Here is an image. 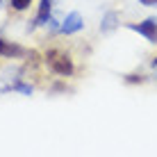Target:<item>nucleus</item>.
<instances>
[{"label":"nucleus","mask_w":157,"mask_h":157,"mask_svg":"<svg viewBox=\"0 0 157 157\" xmlns=\"http://www.w3.org/2000/svg\"><path fill=\"white\" fill-rule=\"evenodd\" d=\"M48 64H50V68L55 71L57 75H71L73 73V62L68 55H62V52H48Z\"/></svg>","instance_id":"obj_1"},{"label":"nucleus","mask_w":157,"mask_h":157,"mask_svg":"<svg viewBox=\"0 0 157 157\" xmlns=\"http://www.w3.org/2000/svg\"><path fill=\"white\" fill-rule=\"evenodd\" d=\"M128 28L139 32V34H144L148 41H157V21L155 18H148V21H144V23H130Z\"/></svg>","instance_id":"obj_2"},{"label":"nucleus","mask_w":157,"mask_h":157,"mask_svg":"<svg viewBox=\"0 0 157 157\" xmlns=\"http://www.w3.org/2000/svg\"><path fill=\"white\" fill-rule=\"evenodd\" d=\"M28 50L18 43H12V41H5L0 36V57H9V59H16V57H25Z\"/></svg>","instance_id":"obj_3"},{"label":"nucleus","mask_w":157,"mask_h":157,"mask_svg":"<svg viewBox=\"0 0 157 157\" xmlns=\"http://www.w3.org/2000/svg\"><path fill=\"white\" fill-rule=\"evenodd\" d=\"M80 28H82V16H80L78 12H71L64 18V23L59 25V32H64V34H73V32H78Z\"/></svg>","instance_id":"obj_4"},{"label":"nucleus","mask_w":157,"mask_h":157,"mask_svg":"<svg viewBox=\"0 0 157 157\" xmlns=\"http://www.w3.org/2000/svg\"><path fill=\"white\" fill-rule=\"evenodd\" d=\"M50 9H52V2H50V0H41V5H39V14H36V18H34V25H43V23H48V21H50Z\"/></svg>","instance_id":"obj_5"},{"label":"nucleus","mask_w":157,"mask_h":157,"mask_svg":"<svg viewBox=\"0 0 157 157\" xmlns=\"http://www.w3.org/2000/svg\"><path fill=\"white\" fill-rule=\"evenodd\" d=\"M116 21H118V16H116V12H109L102 18V25H100V30L102 32H109V30H114L116 28Z\"/></svg>","instance_id":"obj_6"},{"label":"nucleus","mask_w":157,"mask_h":157,"mask_svg":"<svg viewBox=\"0 0 157 157\" xmlns=\"http://www.w3.org/2000/svg\"><path fill=\"white\" fill-rule=\"evenodd\" d=\"M30 2H32V0H12V7L18 9V12H23L25 7H30Z\"/></svg>","instance_id":"obj_7"},{"label":"nucleus","mask_w":157,"mask_h":157,"mask_svg":"<svg viewBox=\"0 0 157 157\" xmlns=\"http://www.w3.org/2000/svg\"><path fill=\"white\" fill-rule=\"evenodd\" d=\"M128 82H144L141 75H128Z\"/></svg>","instance_id":"obj_8"},{"label":"nucleus","mask_w":157,"mask_h":157,"mask_svg":"<svg viewBox=\"0 0 157 157\" xmlns=\"http://www.w3.org/2000/svg\"><path fill=\"white\" fill-rule=\"evenodd\" d=\"M141 5H157V0H139Z\"/></svg>","instance_id":"obj_9"},{"label":"nucleus","mask_w":157,"mask_h":157,"mask_svg":"<svg viewBox=\"0 0 157 157\" xmlns=\"http://www.w3.org/2000/svg\"><path fill=\"white\" fill-rule=\"evenodd\" d=\"M0 2H2V0H0Z\"/></svg>","instance_id":"obj_10"}]
</instances>
